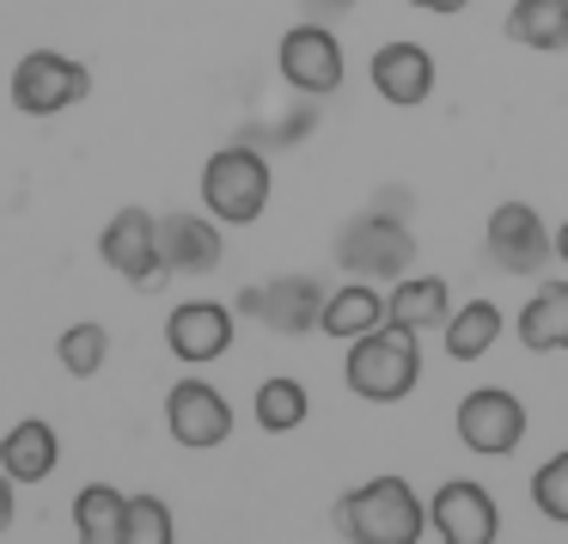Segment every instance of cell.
Segmentation results:
<instances>
[{
  "label": "cell",
  "mask_w": 568,
  "mask_h": 544,
  "mask_svg": "<svg viewBox=\"0 0 568 544\" xmlns=\"http://www.w3.org/2000/svg\"><path fill=\"white\" fill-rule=\"evenodd\" d=\"M336 263H343L355 282H397L416 263V233H409L404 214L392 209H367L336 233Z\"/></svg>",
  "instance_id": "4"
},
{
  "label": "cell",
  "mask_w": 568,
  "mask_h": 544,
  "mask_svg": "<svg viewBox=\"0 0 568 544\" xmlns=\"http://www.w3.org/2000/svg\"><path fill=\"white\" fill-rule=\"evenodd\" d=\"M270 197H275V172L251 141H233V148L209 153V165H202V209H209L221 226L263 221Z\"/></svg>",
  "instance_id": "3"
},
{
  "label": "cell",
  "mask_w": 568,
  "mask_h": 544,
  "mask_svg": "<svg viewBox=\"0 0 568 544\" xmlns=\"http://www.w3.org/2000/svg\"><path fill=\"white\" fill-rule=\"evenodd\" d=\"M385 319L404 324V331H440L453 319V288L440 275H397L392 294H385Z\"/></svg>",
  "instance_id": "17"
},
{
  "label": "cell",
  "mask_w": 568,
  "mask_h": 544,
  "mask_svg": "<svg viewBox=\"0 0 568 544\" xmlns=\"http://www.w3.org/2000/svg\"><path fill=\"white\" fill-rule=\"evenodd\" d=\"M501 306L495 300H465V306H453V319L440 324L446 336V355L453 361H483L495 349V336H501Z\"/></svg>",
  "instance_id": "20"
},
{
  "label": "cell",
  "mask_w": 568,
  "mask_h": 544,
  "mask_svg": "<svg viewBox=\"0 0 568 544\" xmlns=\"http://www.w3.org/2000/svg\"><path fill=\"white\" fill-rule=\"evenodd\" d=\"M409 7H422V13H465V7H470V0H409Z\"/></svg>",
  "instance_id": "29"
},
{
  "label": "cell",
  "mask_w": 568,
  "mask_h": 544,
  "mask_svg": "<svg viewBox=\"0 0 568 544\" xmlns=\"http://www.w3.org/2000/svg\"><path fill=\"white\" fill-rule=\"evenodd\" d=\"M123 507L129 495L111 483H87L74 495V538L80 544H123Z\"/></svg>",
  "instance_id": "22"
},
{
  "label": "cell",
  "mask_w": 568,
  "mask_h": 544,
  "mask_svg": "<svg viewBox=\"0 0 568 544\" xmlns=\"http://www.w3.org/2000/svg\"><path fill=\"white\" fill-rule=\"evenodd\" d=\"M336 532L348 544H422L428 532V502L404 477H367L336 502Z\"/></svg>",
  "instance_id": "1"
},
{
  "label": "cell",
  "mask_w": 568,
  "mask_h": 544,
  "mask_svg": "<svg viewBox=\"0 0 568 544\" xmlns=\"http://www.w3.org/2000/svg\"><path fill=\"white\" fill-rule=\"evenodd\" d=\"M428 526H434V538H440V544H495L501 514H495V495L483 490V483L453 477V483H440V490H434Z\"/></svg>",
  "instance_id": "11"
},
{
  "label": "cell",
  "mask_w": 568,
  "mask_h": 544,
  "mask_svg": "<svg viewBox=\"0 0 568 544\" xmlns=\"http://www.w3.org/2000/svg\"><path fill=\"white\" fill-rule=\"evenodd\" d=\"M55 465H62V441H55V429L43 416H26L0 434V471L13 483H43Z\"/></svg>",
  "instance_id": "16"
},
{
  "label": "cell",
  "mask_w": 568,
  "mask_h": 544,
  "mask_svg": "<svg viewBox=\"0 0 568 544\" xmlns=\"http://www.w3.org/2000/svg\"><path fill=\"white\" fill-rule=\"evenodd\" d=\"M275 68H282V80L300 92V99H331V92L343 87V74H348L343 38H336L324 19H306V26L282 31V43H275Z\"/></svg>",
  "instance_id": "6"
},
{
  "label": "cell",
  "mask_w": 568,
  "mask_h": 544,
  "mask_svg": "<svg viewBox=\"0 0 568 544\" xmlns=\"http://www.w3.org/2000/svg\"><path fill=\"white\" fill-rule=\"evenodd\" d=\"M531 502H538V514H544V520L568 526V453L544 459V465L531 471Z\"/></svg>",
  "instance_id": "26"
},
{
  "label": "cell",
  "mask_w": 568,
  "mask_h": 544,
  "mask_svg": "<svg viewBox=\"0 0 568 544\" xmlns=\"http://www.w3.org/2000/svg\"><path fill=\"white\" fill-rule=\"evenodd\" d=\"M226 258V239H221V221H214L209 209L202 214H160V270L165 275H209L221 270Z\"/></svg>",
  "instance_id": "13"
},
{
  "label": "cell",
  "mask_w": 568,
  "mask_h": 544,
  "mask_svg": "<svg viewBox=\"0 0 568 544\" xmlns=\"http://www.w3.org/2000/svg\"><path fill=\"white\" fill-rule=\"evenodd\" d=\"M343 385L367 404H397L422 385V336L404 331V324L385 319L379 331L355 336L343 361Z\"/></svg>",
  "instance_id": "2"
},
{
  "label": "cell",
  "mask_w": 568,
  "mask_h": 544,
  "mask_svg": "<svg viewBox=\"0 0 568 544\" xmlns=\"http://www.w3.org/2000/svg\"><path fill=\"white\" fill-rule=\"evenodd\" d=\"M165 349H172L178 361H190V367L221 361L226 349H233V306H221V300H184V306H172V319H165Z\"/></svg>",
  "instance_id": "14"
},
{
  "label": "cell",
  "mask_w": 568,
  "mask_h": 544,
  "mask_svg": "<svg viewBox=\"0 0 568 544\" xmlns=\"http://www.w3.org/2000/svg\"><path fill=\"white\" fill-rule=\"evenodd\" d=\"M165 429H172V441L190 446V453H214V446H226V434H233V404H226L209 380H178L172 392H165Z\"/></svg>",
  "instance_id": "10"
},
{
  "label": "cell",
  "mask_w": 568,
  "mask_h": 544,
  "mask_svg": "<svg viewBox=\"0 0 568 544\" xmlns=\"http://www.w3.org/2000/svg\"><path fill=\"white\" fill-rule=\"evenodd\" d=\"M507 38L526 50H568V0H514L507 7Z\"/></svg>",
  "instance_id": "21"
},
{
  "label": "cell",
  "mask_w": 568,
  "mask_h": 544,
  "mask_svg": "<svg viewBox=\"0 0 568 544\" xmlns=\"http://www.w3.org/2000/svg\"><path fill=\"white\" fill-rule=\"evenodd\" d=\"M367 80H373V92H379L385 104L416 111V104H428V92H434V56L422 50V43H409V38L379 43L373 62H367Z\"/></svg>",
  "instance_id": "15"
},
{
  "label": "cell",
  "mask_w": 568,
  "mask_h": 544,
  "mask_svg": "<svg viewBox=\"0 0 568 544\" xmlns=\"http://www.w3.org/2000/svg\"><path fill=\"white\" fill-rule=\"evenodd\" d=\"M324 300H331V288H324L318 275H275V282L245 288V294H239V306H245L257 324L282 331V336H306V331H318Z\"/></svg>",
  "instance_id": "8"
},
{
  "label": "cell",
  "mask_w": 568,
  "mask_h": 544,
  "mask_svg": "<svg viewBox=\"0 0 568 544\" xmlns=\"http://www.w3.org/2000/svg\"><path fill=\"white\" fill-rule=\"evenodd\" d=\"M99 258H104V270L111 275H123V282H153V275H165L160 270V214H148V209H116L111 221H104V233H99Z\"/></svg>",
  "instance_id": "12"
},
{
  "label": "cell",
  "mask_w": 568,
  "mask_h": 544,
  "mask_svg": "<svg viewBox=\"0 0 568 544\" xmlns=\"http://www.w3.org/2000/svg\"><path fill=\"white\" fill-rule=\"evenodd\" d=\"M379 324H385V294H379V282H348V288H336V294L324 300L318 331L336 336V343H355V336L379 331Z\"/></svg>",
  "instance_id": "19"
},
{
  "label": "cell",
  "mask_w": 568,
  "mask_h": 544,
  "mask_svg": "<svg viewBox=\"0 0 568 544\" xmlns=\"http://www.w3.org/2000/svg\"><path fill=\"white\" fill-rule=\"evenodd\" d=\"M7 92H13L19 117H62V111H74V104H87L92 74H87V62H74V56H62V50H31V56H19Z\"/></svg>",
  "instance_id": "5"
},
{
  "label": "cell",
  "mask_w": 568,
  "mask_h": 544,
  "mask_svg": "<svg viewBox=\"0 0 568 544\" xmlns=\"http://www.w3.org/2000/svg\"><path fill=\"white\" fill-rule=\"evenodd\" d=\"M55 361H62L74 380H92V373L111 361V331H104V324H92V319L87 324H68V331L55 336Z\"/></svg>",
  "instance_id": "24"
},
{
  "label": "cell",
  "mask_w": 568,
  "mask_h": 544,
  "mask_svg": "<svg viewBox=\"0 0 568 544\" xmlns=\"http://www.w3.org/2000/svg\"><path fill=\"white\" fill-rule=\"evenodd\" d=\"M458 441L483 459L514 453V446L526 441V404H519L514 392H501V385H477V392H465V404H458Z\"/></svg>",
  "instance_id": "9"
},
{
  "label": "cell",
  "mask_w": 568,
  "mask_h": 544,
  "mask_svg": "<svg viewBox=\"0 0 568 544\" xmlns=\"http://www.w3.org/2000/svg\"><path fill=\"white\" fill-rule=\"evenodd\" d=\"M514 331L531 355H568V282H544L538 294L519 306Z\"/></svg>",
  "instance_id": "18"
},
{
  "label": "cell",
  "mask_w": 568,
  "mask_h": 544,
  "mask_svg": "<svg viewBox=\"0 0 568 544\" xmlns=\"http://www.w3.org/2000/svg\"><path fill=\"white\" fill-rule=\"evenodd\" d=\"M123 544H178V520L160 495H129L123 507Z\"/></svg>",
  "instance_id": "25"
},
{
  "label": "cell",
  "mask_w": 568,
  "mask_h": 544,
  "mask_svg": "<svg viewBox=\"0 0 568 544\" xmlns=\"http://www.w3.org/2000/svg\"><path fill=\"white\" fill-rule=\"evenodd\" d=\"M19 483L13 477H7V471H0V532H7V526H13V507H19Z\"/></svg>",
  "instance_id": "27"
},
{
  "label": "cell",
  "mask_w": 568,
  "mask_h": 544,
  "mask_svg": "<svg viewBox=\"0 0 568 544\" xmlns=\"http://www.w3.org/2000/svg\"><path fill=\"white\" fill-rule=\"evenodd\" d=\"M556 258H562V263H568V221H562V226H556Z\"/></svg>",
  "instance_id": "30"
},
{
  "label": "cell",
  "mask_w": 568,
  "mask_h": 544,
  "mask_svg": "<svg viewBox=\"0 0 568 544\" xmlns=\"http://www.w3.org/2000/svg\"><path fill=\"white\" fill-rule=\"evenodd\" d=\"M483 245H489V263L507 275H538L556 258V233L544 226V214L531 202H501L483 226Z\"/></svg>",
  "instance_id": "7"
},
{
  "label": "cell",
  "mask_w": 568,
  "mask_h": 544,
  "mask_svg": "<svg viewBox=\"0 0 568 544\" xmlns=\"http://www.w3.org/2000/svg\"><path fill=\"white\" fill-rule=\"evenodd\" d=\"M348 7H355V0H306L312 19H336V13H348Z\"/></svg>",
  "instance_id": "28"
},
{
  "label": "cell",
  "mask_w": 568,
  "mask_h": 544,
  "mask_svg": "<svg viewBox=\"0 0 568 544\" xmlns=\"http://www.w3.org/2000/svg\"><path fill=\"white\" fill-rule=\"evenodd\" d=\"M306 416H312V397H306V385H300V380L275 373V380L257 385V422H263L270 434H294Z\"/></svg>",
  "instance_id": "23"
}]
</instances>
